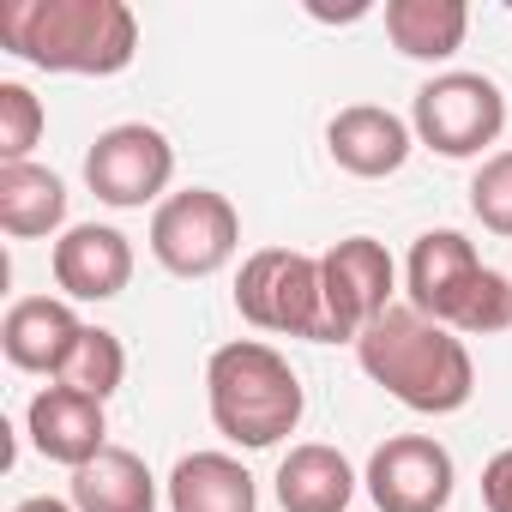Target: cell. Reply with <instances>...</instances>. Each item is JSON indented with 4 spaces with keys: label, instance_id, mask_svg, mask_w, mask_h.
<instances>
[{
    "label": "cell",
    "instance_id": "cell-1",
    "mask_svg": "<svg viewBox=\"0 0 512 512\" xmlns=\"http://www.w3.org/2000/svg\"><path fill=\"white\" fill-rule=\"evenodd\" d=\"M0 43L43 73L115 79L139 55V19L127 0H0Z\"/></svg>",
    "mask_w": 512,
    "mask_h": 512
},
{
    "label": "cell",
    "instance_id": "cell-2",
    "mask_svg": "<svg viewBox=\"0 0 512 512\" xmlns=\"http://www.w3.org/2000/svg\"><path fill=\"white\" fill-rule=\"evenodd\" d=\"M356 362L374 386H386L416 416H452L476 392V362H470L464 338L446 332L440 320L416 314L410 302H392L356 338Z\"/></svg>",
    "mask_w": 512,
    "mask_h": 512
},
{
    "label": "cell",
    "instance_id": "cell-3",
    "mask_svg": "<svg viewBox=\"0 0 512 512\" xmlns=\"http://www.w3.org/2000/svg\"><path fill=\"white\" fill-rule=\"evenodd\" d=\"M205 404H211V428L229 446L266 452L302 428L308 392H302V374L272 344L235 338V344H217L205 362Z\"/></svg>",
    "mask_w": 512,
    "mask_h": 512
},
{
    "label": "cell",
    "instance_id": "cell-4",
    "mask_svg": "<svg viewBox=\"0 0 512 512\" xmlns=\"http://www.w3.org/2000/svg\"><path fill=\"white\" fill-rule=\"evenodd\" d=\"M404 290L416 314L440 320L458 338H494L512 326V284L476 260V247L458 229L416 235L404 260Z\"/></svg>",
    "mask_w": 512,
    "mask_h": 512
},
{
    "label": "cell",
    "instance_id": "cell-5",
    "mask_svg": "<svg viewBox=\"0 0 512 512\" xmlns=\"http://www.w3.org/2000/svg\"><path fill=\"white\" fill-rule=\"evenodd\" d=\"M235 314L253 332H278V338H308L332 344L326 332V290H320V260L302 247H260L241 260L235 278Z\"/></svg>",
    "mask_w": 512,
    "mask_h": 512
},
{
    "label": "cell",
    "instance_id": "cell-6",
    "mask_svg": "<svg viewBox=\"0 0 512 512\" xmlns=\"http://www.w3.org/2000/svg\"><path fill=\"white\" fill-rule=\"evenodd\" d=\"M241 247V217L217 187H181L151 211V260L175 278H217Z\"/></svg>",
    "mask_w": 512,
    "mask_h": 512
},
{
    "label": "cell",
    "instance_id": "cell-7",
    "mask_svg": "<svg viewBox=\"0 0 512 512\" xmlns=\"http://www.w3.org/2000/svg\"><path fill=\"white\" fill-rule=\"evenodd\" d=\"M410 127L440 157H482L506 127V97L488 73H434L410 103Z\"/></svg>",
    "mask_w": 512,
    "mask_h": 512
},
{
    "label": "cell",
    "instance_id": "cell-8",
    "mask_svg": "<svg viewBox=\"0 0 512 512\" xmlns=\"http://www.w3.org/2000/svg\"><path fill=\"white\" fill-rule=\"evenodd\" d=\"M85 181L115 211L163 205L169 199V181H175V145H169L163 127L121 121L109 133H97V145L85 151Z\"/></svg>",
    "mask_w": 512,
    "mask_h": 512
},
{
    "label": "cell",
    "instance_id": "cell-9",
    "mask_svg": "<svg viewBox=\"0 0 512 512\" xmlns=\"http://www.w3.org/2000/svg\"><path fill=\"white\" fill-rule=\"evenodd\" d=\"M320 290H326V332L332 344H356L398 290V266L374 235H344L320 253Z\"/></svg>",
    "mask_w": 512,
    "mask_h": 512
},
{
    "label": "cell",
    "instance_id": "cell-10",
    "mask_svg": "<svg viewBox=\"0 0 512 512\" xmlns=\"http://www.w3.org/2000/svg\"><path fill=\"white\" fill-rule=\"evenodd\" d=\"M362 482L380 512H446L458 488V464L434 434H392L386 446H374Z\"/></svg>",
    "mask_w": 512,
    "mask_h": 512
},
{
    "label": "cell",
    "instance_id": "cell-11",
    "mask_svg": "<svg viewBox=\"0 0 512 512\" xmlns=\"http://www.w3.org/2000/svg\"><path fill=\"white\" fill-rule=\"evenodd\" d=\"M49 266L67 302H115L133 284V241L115 223H73Z\"/></svg>",
    "mask_w": 512,
    "mask_h": 512
},
{
    "label": "cell",
    "instance_id": "cell-12",
    "mask_svg": "<svg viewBox=\"0 0 512 512\" xmlns=\"http://www.w3.org/2000/svg\"><path fill=\"white\" fill-rule=\"evenodd\" d=\"M410 145H416V127H410L404 115L380 109V103H350V109H338L332 127H326L332 163H338L344 175H356V181H386V175H398V169L410 163Z\"/></svg>",
    "mask_w": 512,
    "mask_h": 512
},
{
    "label": "cell",
    "instance_id": "cell-13",
    "mask_svg": "<svg viewBox=\"0 0 512 512\" xmlns=\"http://www.w3.org/2000/svg\"><path fill=\"white\" fill-rule=\"evenodd\" d=\"M25 434L49 464L85 470L97 452H109V416L97 398H79L67 386H43L25 410Z\"/></svg>",
    "mask_w": 512,
    "mask_h": 512
},
{
    "label": "cell",
    "instance_id": "cell-14",
    "mask_svg": "<svg viewBox=\"0 0 512 512\" xmlns=\"http://www.w3.org/2000/svg\"><path fill=\"white\" fill-rule=\"evenodd\" d=\"M79 332H85V320L73 314V302H61V296H25V302L7 308V320H0V350H7L13 368L55 380L61 362H67V350L79 344Z\"/></svg>",
    "mask_w": 512,
    "mask_h": 512
},
{
    "label": "cell",
    "instance_id": "cell-15",
    "mask_svg": "<svg viewBox=\"0 0 512 512\" xmlns=\"http://www.w3.org/2000/svg\"><path fill=\"white\" fill-rule=\"evenodd\" d=\"M169 512H260V482L229 452H187L163 482Z\"/></svg>",
    "mask_w": 512,
    "mask_h": 512
},
{
    "label": "cell",
    "instance_id": "cell-16",
    "mask_svg": "<svg viewBox=\"0 0 512 512\" xmlns=\"http://www.w3.org/2000/svg\"><path fill=\"white\" fill-rule=\"evenodd\" d=\"M272 482H278V506H284V512H344V506L356 500V470H350V458H344L338 446H326V440L290 446Z\"/></svg>",
    "mask_w": 512,
    "mask_h": 512
},
{
    "label": "cell",
    "instance_id": "cell-17",
    "mask_svg": "<svg viewBox=\"0 0 512 512\" xmlns=\"http://www.w3.org/2000/svg\"><path fill=\"white\" fill-rule=\"evenodd\" d=\"M67 223V181L43 163H0V229L13 241H43Z\"/></svg>",
    "mask_w": 512,
    "mask_h": 512
},
{
    "label": "cell",
    "instance_id": "cell-18",
    "mask_svg": "<svg viewBox=\"0 0 512 512\" xmlns=\"http://www.w3.org/2000/svg\"><path fill=\"white\" fill-rule=\"evenodd\" d=\"M464 0H386V37L404 61H452L464 49Z\"/></svg>",
    "mask_w": 512,
    "mask_h": 512
},
{
    "label": "cell",
    "instance_id": "cell-19",
    "mask_svg": "<svg viewBox=\"0 0 512 512\" xmlns=\"http://www.w3.org/2000/svg\"><path fill=\"white\" fill-rule=\"evenodd\" d=\"M73 506L79 512H157V476L139 452L109 446L85 470H73Z\"/></svg>",
    "mask_w": 512,
    "mask_h": 512
},
{
    "label": "cell",
    "instance_id": "cell-20",
    "mask_svg": "<svg viewBox=\"0 0 512 512\" xmlns=\"http://www.w3.org/2000/svg\"><path fill=\"white\" fill-rule=\"evenodd\" d=\"M121 380H127V350H121V338L103 332V326H85L79 344L67 350L61 374H55V386H67V392H79V398H97V404H109V398L121 392Z\"/></svg>",
    "mask_w": 512,
    "mask_h": 512
},
{
    "label": "cell",
    "instance_id": "cell-21",
    "mask_svg": "<svg viewBox=\"0 0 512 512\" xmlns=\"http://www.w3.org/2000/svg\"><path fill=\"white\" fill-rule=\"evenodd\" d=\"M43 103L31 85H0V163H31L37 139H43Z\"/></svg>",
    "mask_w": 512,
    "mask_h": 512
},
{
    "label": "cell",
    "instance_id": "cell-22",
    "mask_svg": "<svg viewBox=\"0 0 512 512\" xmlns=\"http://www.w3.org/2000/svg\"><path fill=\"white\" fill-rule=\"evenodd\" d=\"M470 211L482 217V229L512 235V151L482 157V169L470 175Z\"/></svg>",
    "mask_w": 512,
    "mask_h": 512
},
{
    "label": "cell",
    "instance_id": "cell-23",
    "mask_svg": "<svg viewBox=\"0 0 512 512\" xmlns=\"http://www.w3.org/2000/svg\"><path fill=\"white\" fill-rule=\"evenodd\" d=\"M482 506L488 512H512V446H500L482 464Z\"/></svg>",
    "mask_w": 512,
    "mask_h": 512
},
{
    "label": "cell",
    "instance_id": "cell-24",
    "mask_svg": "<svg viewBox=\"0 0 512 512\" xmlns=\"http://www.w3.org/2000/svg\"><path fill=\"white\" fill-rule=\"evenodd\" d=\"M13 512H79L73 500H55V494H31V500H19Z\"/></svg>",
    "mask_w": 512,
    "mask_h": 512
}]
</instances>
